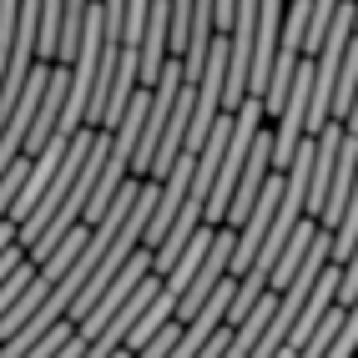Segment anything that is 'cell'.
<instances>
[{
	"instance_id": "1",
	"label": "cell",
	"mask_w": 358,
	"mask_h": 358,
	"mask_svg": "<svg viewBox=\"0 0 358 358\" xmlns=\"http://www.w3.org/2000/svg\"><path fill=\"white\" fill-rule=\"evenodd\" d=\"M91 141H96V127H81L76 136L66 141V152H61V162H56V172H51V182H45V192L36 197V207H31V217L20 222V232H15V243L20 248H31L36 237H41V227L51 222V212L66 202V192L76 187V177H81V166H86V152H91Z\"/></svg>"
},
{
	"instance_id": "2",
	"label": "cell",
	"mask_w": 358,
	"mask_h": 358,
	"mask_svg": "<svg viewBox=\"0 0 358 358\" xmlns=\"http://www.w3.org/2000/svg\"><path fill=\"white\" fill-rule=\"evenodd\" d=\"M91 0H66L61 6V36H56V66H71L81 51V20H86Z\"/></svg>"
},
{
	"instance_id": "3",
	"label": "cell",
	"mask_w": 358,
	"mask_h": 358,
	"mask_svg": "<svg viewBox=\"0 0 358 358\" xmlns=\"http://www.w3.org/2000/svg\"><path fill=\"white\" fill-rule=\"evenodd\" d=\"M20 262H26V248H20V243H10L6 252H0V282H6V278L20 268Z\"/></svg>"
},
{
	"instance_id": "4",
	"label": "cell",
	"mask_w": 358,
	"mask_h": 358,
	"mask_svg": "<svg viewBox=\"0 0 358 358\" xmlns=\"http://www.w3.org/2000/svg\"><path fill=\"white\" fill-rule=\"evenodd\" d=\"M81 348H86V338H81V333H71V343H66V348H56L51 358H81Z\"/></svg>"
}]
</instances>
